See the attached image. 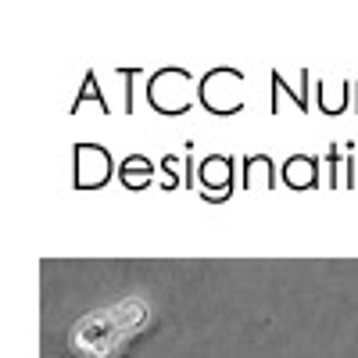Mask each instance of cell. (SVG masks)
<instances>
[{
	"label": "cell",
	"mask_w": 358,
	"mask_h": 358,
	"mask_svg": "<svg viewBox=\"0 0 358 358\" xmlns=\"http://www.w3.org/2000/svg\"><path fill=\"white\" fill-rule=\"evenodd\" d=\"M147 319H151V308L143 297H126L111 308L83 315L72 326L69 344L79 358H118L122 348L147 326Z\"/></svg>",
	"instance_id": "1"
}]
</instances>
